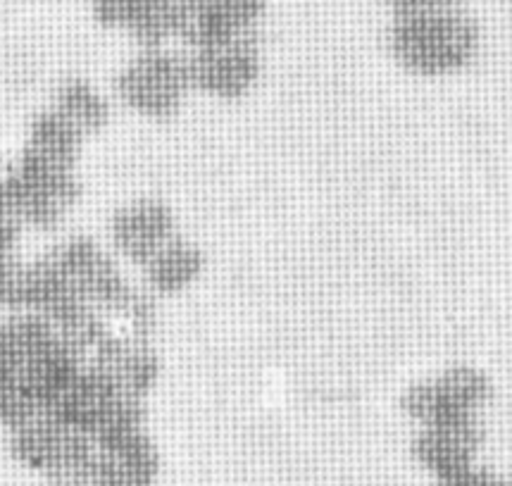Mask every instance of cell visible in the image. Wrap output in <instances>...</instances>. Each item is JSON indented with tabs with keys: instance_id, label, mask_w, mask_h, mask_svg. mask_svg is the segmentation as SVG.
Listing matches in <instances>:
<instances>
[{
	"instance_id": "1",
	"label": "cell",
	"mask_w": 512,
	"mask_h": 486,
	"mask_svg": "<svg viewBox=\"0 0 512 486\" xmlns=\"http://www.w3.org/2000/svg\"><path fill=\"white\" fill-rule=\"evenodd\" d=\"M389 48L405 70L439 77L458 72L477 55L479 24L458 5L396 12Z\"/></svg>"
},
{
	"instance_id": "2",
	"label": "cell",
	"mask_w": 512,
	"mask_h": 486,
	"mask_svg": "<svg viewBox=\"0 0 512 486\" xmlns=\"http://www.w3.org/2000/svg\"><path fill=\"white\" fill-rule=\"evenodd\" d=\"M115 89L134 112L153 120L172 117L191 91L186 55L167 48H143L139 58L131 60L117 77Z\"/></svg>"
},
{
	"instance_id": "3",
	"label": "cell",
	"mask_w": 512,
	"mask_h": 486,
	"mask_svg": "<svg viewBox=\"0 0 512 486\" xmlns=\"http://www.w3.org/2000/svg\"><path fill=\"white\" fill-rule=\"evenodd\" d=\"M491 384L479 370L453 367L443 375L415 384L403 396V408L424 427H448L477 420L489 401Z\"/></svg>"
},
{
	"instance_id": "4",
	"label": "cell",
	"mask_w": 512,
	"mask_h": 486,
	"mask_svg": "<svg viewBox=\"0 0 512 486\" xmlns=\"http://www.w3.org/2000/svg\"><path fill=\"white\" fill-rule=\"evenodd\" d=\"M191 91H205L210 96L236 98L253 89L260 74V39L258 34L236 39L212 48H193L186 53Z\"/></svg>"
},
{
	"instance_id": "5",
	"label": "cell",
	"mask_w": 512,
	"mask_h": 486,
	"mask_svg": "<svg viewBox=\"0 0 512 486\" xmlns=\"http://www.w3.org/2000/svg\"><path fill=\"white\" fill-rule=\"evenodd\" d=\"M91 8L103 27L127 31L143 48H165L184 29L179 0H91Z\"/></svg>"
},
{
	"instance_id": "6",
	"label": "cell",
	"mask_w": 512,
	"mask_h": 486,
	"mask_svg": "<svg viewBox=\"0 0 512 486\" xmlns=\"http://www.w3.org/2000/svg\"><path fill=\"white\" fill-rule=\"evenodd\" d=\"M112 243L124 258L146 265L162 246L177 236V217L167 203L146 198L117 210L110 224Z\"/></svg>"
},
{
	"instance_id": "7",
	"label": "cell",
	"mask_w": 512,
	"mask_h": 486,
	"mask_svg": "<svg viewBox=\"0 0 512 486\" xmlns=\"http://www.w3.org/2000/svg\"><path fill=\"white\" fill-rule=\"evenodd\" d=\"M205 265L203 253L189 241L174 239L162 246L158 253L143 265V279H146V289L153 296H170L184 291L201 277Z\"/></svg>"
},
{
	"instance_id": "8",
	"label": "cell",
	"mask_w": 512,
	"mask_h": 486,
	"mask_svg": "<svg viewBox=\"0 0 512 486\" xmlns=\"http://www.w3.org/2000/svg\"><path fill=\"white\" fill-rule=\"evenodd\" d=\"M81 143H84V136L51 108L34 117L24 151L43 162H51L55 167L74 170L79 160Z\"/></svg>"
},
{
	"instance_id": "9",
	"label": "cell",
	"mask_w": 512,
	"mask_h": 486,
	"mask_svg": "<svg viewBox=\"0 0 512 486\" xmlns=\"http://www.w3.org/2000/svg\"><path fill=\"white\" fill-rule=\"evenodd\" d=\"M53 110L58 112L62 120L70 122L84 139L89 134L101 132L110 120L108 101L84 79L65 81L55 93Z\"/></svg>"
},
{
	"instance_id": "10",
	"label": "cell",
	"mask_w": 512,
	"mask_h": 486,
	"mask_svg": "<svg viewBox=\"0 0 512 486\" xmlns=\"http://www.w3.org/2000/svg\"><path fill=\"white\" fill-rule=\"evenodd\" d=\"M22 224L15 215L10 213L8 205L0 201V253L15 255L17 243H20L22 236Z\"/></svg>"
},
{
	"instance_id": "11",
	"label": "cell",
	"mask_w": 512,
	"mask_h": 486,
	"mask_svg": "<svg viewBox=\"0 0 512 486\" xmlns=\"http://www.w3.org/2000/svg\"><path fill=\"white\" fill-rule=\"evenodd\" d=\"M384 5H389L396 12H412V10H427V8H441V5H451L455 0H382Z\"/></svg>"
},
{
	"instance_id": "12",
	"label": "cell",
	"mask_w": 512,
	"mask_h": 486,
	"mask_svg": "<svg viewBox=\"0 0 512 486\" xmlns=\"http://www.w3.org/2000/svg\"><path fill=\"white\" fill-rule=\"evenodd\" d=\"M3 177H5V170H3V167H0V184H3Z\"/></svg>"
}]
</instances>
